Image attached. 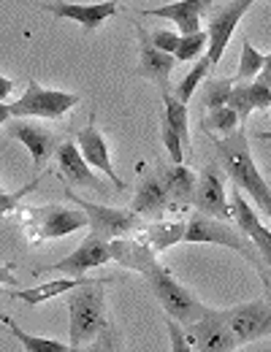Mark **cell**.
Wrapping results in <instances>:
<instances>
[{
    "instance_id": "obj_1",
    "label": "cell",
    "mask_w": 271,
    "mask_h": 352,
    "mask_svg": "<svg viewBox=\"0 0 271 352\" xmlns=\"http://www.w3.org/2000/svg\"><path fill=\"white\" fill-rule=\"evenodd\" d=\"M106 282L109 279H85L68 296V320H71V352H79L85 344L106 328Z\"/></svg>"
},
{
    "instance_id": "obj_2",
    "label": "cell",
    "mask_w": 271,
    "mask_h": 352,
    "mask_svg": "<svg viewBox=\"0 0 271 352\" xmlns=\"http://www.w3.org/2000/svg\"><path fill=\"white\" fill-rule=\"evenodd\" d=\"M217 155H220V160H223V168L228 171L230 182H233L241 192H247V195L261 206V212L271 220V190H269V184H266V179L258 171V166H255L252 157H250L247 133L239 128L236 133L226 135L223 141H217Z\"/></svg>"
},
{
    "instance_id": "obj_3",
    "label": "cell",
    "mask_w": 271,
    "mask_h": 352,
    "mask_svg": "<svg viewBox=\"0 0 271 352\" xmlns=\"http://www.w3.org/2000/svg\"><path fill=\"white\" fill-rule=\"evenodd\" d=\"M14 217L25 228L30 247H36V244H41V241L71 236V233H76V230H82V228L90 225L87 214H85L79 206L71 209V206H54V204L19 209Z\"/></svg>"
},
{
    "instance_id": "obj_4",
    "label": "cell",
    "mask_w": 271,
    "mask_h": 352,
    "mask_svg": "<svg viewBox=\"0 0 271 352\" xmlns=\"http://www.w3.org/2000/svg\"><path fill=\"white\" fill-rule=\"evenodd\" d=\"M144 279L149 282V290H152L155 298L163 304L166 314L174 317L180 325H193V322L206 311V307L198 304V298H195L182 282H177V276H174L166 265L158 263V261L144 271Z\"/></svg>"
},
{
    "instance_id": "obj_5",
    "label": "cell",
    "mask_w": 271,
    "mask_h": 352,
    "mask_svg": "<svg viewBox=\"0 0 271 352\" xmlns=\"http://www.w3.org/2000/svg\"><path fill=\"white\" fill-rule=\"evenodd\" d=\"M184 244H220L228 250H236L241 252L247 261L258 263V250L255 244L233 225H228L226 220H217V217H209V214H190L187 217V233H184Z\"/></svg>"
},
{
    "instance_id": "obj_6",
    "label": "cell",
    "mask_w": 271,
    "mask_h": 352,
    "mask_svg": "<svg viewBox=\"0 0 271 352\" xmlns=\"http://www.w3.org/2000/svg\"><path fill=\"white\" fill-rule=\"evenodd\" d=\"M79 103V95L63 92V89L41 87L36 79H30L28 89L19 100L8 103L11 117H30V120H63L74 106Z\"/></svg>"
},
{
    "instance_id": "obj_7",
    "label": "cell",
    "mask_w": 271,
    "mask_h": 352,
    "mask_svg": "<svg viewBox=\"0 0 271 352\" xmlns=\"http://www.w3.org/2000/svg\"><path fill=\"white\" fill-rule=\"evenodd\" d=\"M65 198H68L71 204H76V206L87 214L90 230L98 233L100 239H106V241H111V239H125V236H131V233H136V230L141 228V220H138L136 212L111 209V206H103V204L85 201V198H79L71 187H65Z\"/></svg>"
},
{
    "instance_id": "obj_8",
    "label": "cell",
    "mask_w": 271,
    "mask_h": 352,
    "mask_svg": "<svg viewBox=\"0 0 271 352\" xmlns=\"http://www.w3.org/2000/svg\"><path fill=\"white\" fill-rule=\"evenodd\" d=\"M187 342L193 352H233L239 344L228 328L226 311L206 309L190 328H187Z\"/></svg>"
},
{
    "instance_id": "obj_9",
    "label": "cell",
    "mask_w": 271,
    "mask_h": 352,
    "mask_svg": "<svg viewBox=\"0 0 271 352\" xmlns=\"http://www.w3.org/2000/svg\"><path fill=\"white\" fill-rule=\"evenodd\" d=\"M6 133H8V138H17L19 144L28 146L36 171L44 168L46 160H52L54 152H57L60 144H63L57 133H52L49 128H44V125L33 122L30 117H11V120L6 122Z\"/></svg>"
},
{
    "instance_id": "obj_10",
    "label": "cell",
    "mask_w": 271,
    "mask_h": 352,
    "mask_svg": "<svg viewBox=\"0 0 271 352\" xmlns=\"http://www.w3.org/2000/svg\"><path fill=\"white\" fill-rule=\"evenodd\" d=\"M226 320L239 347L271 336V304L269 301L239 304V307L228 309Z\"/></svg>"
},
{
    "instance_id": "obj_11",
    "label": "cell",
    "mask_w": 271,
    "mask_h": 352,
    "mask_svg": "<svg viewBox=\"0 0 271 352\" xmlns=\"http://www.w3.org/2000/svg\"><path fill=\"white\" fill-rule=\"evenodd\" d=\"M252 3H258V0H230V3H226V6L209 19V28H206V36H209L206 57H209L212 68L223 60L228 44H230V38H233V33H236V28H239V22H241L244 14L252 8Z\"/></svg>"
},
{
    "instance_id": "obj_12",
    "label": "cell",
    "mask_w": 271,
    "mask_h": 352,
    "mask_svg": "<svg viewBox=\"0 0 271 352\" xmlns=\"http://www.w3.org/2000/svg\"><path fill=\"white\" fill-rule=\"evenodd\" d=\"M111 263V247L106 239H100L98 233H92L79 244V250H74L68 258L57 261L52 265H44L41 271H57V274H65V276H74V279H82L90 268H98V265Z\"/></svg>"
},
{
    "instance_id": "obj_13",
    "label": "cell",
    "mask_w": 271,
    "mask_h": 352,
    "mask_svg": "<svg viewBox=\"0 0 271 352\" xmlns=\"http://www.w3.org/2000/svg\"><path fill=\"white\" fill-rule=\"evenodd\" d=\"M136 25V36H138V76L155 82L163 92L171 89V71L177 68V57L158 49L152 44L149 33L141 28V22H133Z\"/></svg>"
},
{
    "instance_id": "obj_14",
    "label": "cell",
    "mask_w": 271,
    "mask_h": 352,
    "mask_svg": "<svg viewBox=\"0 0 271 352\" xmlns=\"http://www.w3.org/2000/svg\"><path fill=\"white\" fill-rule=\"evenodd\" d=\"M44 11L54 14L57 19H68L82 25L87 33H95L106 19H111L120 11V0H103V3H68V0H54L44 3Z\"/></svg>"
},
{
    "instance_id": "obj_15",
    "label": "cell",
    "mask_w": 271,
    "mask_h": 352,
    "mask_svg": "<svg viewBox=\"0 0 271 352\" xmlns=\"http://www.w3.org/2000/svg\"><path fill=\"white\" fill-rule=\"evenodd\" d=\"M54 160H57V168H60V179L68 187H85V190H92V192H106L109 190L98 179V174H92L95 168L82 157L76 141H63L60 149L54 152Z\"/></svg>"
},
{
    "instance_id": "obj_16",
    "label": "cell",
    "mask_w": 271,
    "mask_h": 352,
    "mask_svg": "<svg viewBox=\"0 0 271 352\" xmlns=\"http://www.w3.org/2000/svg\"><path fill=\"white\" fill-rule=\"evenodd\" d=\"M230 217L236 222V228L255 244L261 261H266L271 265V228H266L261 217L250 209L247 198L241 195V190L233 184V192H230Z\"/></svg>"
},
{
    "instance_id": "obj_17",
    "label": "cell",
    "mask_w": 271,
    "mask_h": 352,
    "mask_svg": "<svg viewBox=\"0 0 271 352\" xmlns=\"http://www.w3.org/2000/svg\"><path fill=\"white\" fill-rule=\"evenodd\" d=\"M195 212L226 220L230 217V204L226 195V182L215 166H204V171L198 174V184H195V195H193Z\"/></svg>"
},
{
    "instance_id": "obj_18",
    "label": "cell",
    "mask_w": 271,
    "mask_h": 352,
    "mask_svg": "<svg viewBox=\"0 0 271 352\" xmlns=\"http://www.w3.org/2000/svg\"><path fill=\"white\" fill-rule=\"evenodd\" d=\"M169 209H174V204H171V198H169V192H166V187H163L158 171L155 174L152 171H144V174L138 176V184H136L131 212L141 214V217H163Z\"/></svg>"
},
{
    "instance_id": "obj_19",
    "label": "cell",
    "mask_w": 271,
    "mask_h": 352,
    "mask_svg": "<svg viewBox=\"0 0 271 352\" xmlns=\"http://www.w3.org/2000/svg\"><path fill=\"white\" fill-rule=\"evenodd\" d=\"M76 146H79V152H82V157L90 163L95 171H100V174L109 176V182L122 192L125 190V182L117 176L114 171V166H111V152H109V144H106V138H103V133L98 131L95 125H87V128H82V131L76 133Z\"/></svg>"
},
{
    "instance_id": "obj_20",
    "label": "cell",
    "mask_w": 271,
    "mask_h": 352,
    "mask_svg": "<svg viewBox=\"0 0 271 352\" xmlns=\"http://www.w3.org/2000/svg\"><path fill=\"white\" fill-rule=\"evenodd\" d=\"M215 0H177V3H169V6H160V8H147L141 11L144 16H158V19H169L177 25L182 36H190V33H198L201 30V16L204 11L212 8Z\"/></svg>"
},
{
    "instance_id": "obj_21",
    "label": "cell",
    "mask_w": 271,
    "mask_h": 352,
    "mask_svg": "<svg viewBox=\"0 0 271 352\" xmlns=\"http://www.w3.org/2000/svg\"><path fill=\"white\" fill-rule=\"evenodd\" d=\"M158 176L174 204V209H182L187 204H193L195 195V184H198V174L193 168H187L184 163H158Z\"/></svg>"
},
{
    "instance_id": "obj_22",
    "label": "cell",
    "mask_w": 271,
    "mask_h": 352,
    "mask_svg": "<svg viewBox=\"0 0 271 352\" xmlns=\"http://www.w3.org/2000/svg\"><path fill=\"white\" fill-rule=\"evenodd\" d=\"M109 247H111V261L120 263L122 268L144 274L149 265L155 263V252L141 241V236L138 239H128V236L125 239H111Z\"/></svg>"
},
{
    "instance_id": "obj_23",
    "label": "cell",
    "mask_w": 271,
    "mask_h": 352,
    "mask_svg": "<svg viewBox=\"0 0 271 352\" xmlns=\"http://www.w3.org/2000/svg\"><path fill=\"white\" fill-rule=\"evenodd\" d=\"M184 233H187V220H163V222H152L147 230H144V244L158 255L174 244L184 241Z\"/></svg>"
},
{
    "instance_id": "obj_24",
    "label": "cell",
    "mask_w": 271,
    "mask_h": 352,
    "mask_svg": "<svg viewBox=\"0 0 271 352\" xmlns=\"http://www.w3.org/2000/svg\"><path fill=\"white\" fill-rule=\"evenodd\" d=\"M82 282H85V276H82V279L63 276V279H54V282H41V285L28 287V290H14V293H11V298L25 301V304H30V307H39V304H46V301H49V298H54V296L71 293V290H74V287H79Z\"/></svg>"
},
{
    "instance_id": "obj_25",
    "label": "cell",
    "mask_w": 271,
    "mask_h": 352,
    "mask_svg": "<svg viewBox=\"0 0 271 352\" xmlns=\"http://www.w3.org/2000/svg\"><path fill=\"white\" fill-rule=\"evenodd\" d=\"M163 109H166L163 120L180 133L184 149H190V114H187V103H182L180 98L169 89V92H163Z\"/></svg>"
},
{
    "instance_id": "obj_26",
    "label": "cell",
    "mask_w": 271,
    "mask_h": 352,
    "mask_svg": "<svg viewBox=\"0 0 271 352\" xmlns=\"http://www.w3.org/2000/svg\"><path fill=\"white\" fill-rule=\"evenodd\" d=\"M201 125H204V133H220V135H230V133H236L241 128L239 114H236V109H230V106L209 109V114H204Z\"/></svg>"
},
{
    "instance_id": "obj_27",
    "label": "cell",
    "mask_w": 271,
    "mask_h": 352,
    "mask_svg": "<svg viewBox=\"0 0 271 352\" xmlns=\"http://www.w3.org/2000/svg\"><path fill=\"white\" fill-rule=\"evenodd\" d=\"M263 60L266 54H261L255 44L250 41V36L241 41V57H239V68H236V79L239 82H252L258 79V74L263 71Z\"/></svg>"
},
{
    "instance_id": "obj_28",
    "label": "cell",
    "mask_w": 271,
    "mask_h": 352,
    "mask_svg": "<svg viewBox=\"0 0 271 352\" xmlns=\"http://www.w3.org/2000/svg\"><path fill=\"white\" fill-rule=\"evenodd\" d=\"M8 331L11 336H17V342L25 347V352H71V344H63L57 339H44V336H30L17 322H11Z\"/></svg>"
},
{
    "instance_id": "obj_29",
    "label": "cell",
    "mask_w": 271,
    "mask_h": 352,
    "mask_svg": "<svg viewBox=\"0 0 271 352\" xmlns=\"http://www.w3.org/2000/svg\"><path fill=\"white\" fill-rule=\"evenodd\" d=\"M212 71V63H209V57H201V60H195V65H193V71L182 79L180 85L174 87V95L180 98L182 103H190V98L195 95V89H198V85L206 79V74Z\"/></svg>"
},
{
    "instance_id": "obj_30",
    "label": "cell",
    "mask_w": 271,
    "mask_h": 352,
    "mask_svg": "<svg viewBox=\"0 0 271 352\" xmlns=\"http://www.w3.org/2000/svg\"><path fill=\"white\" fill-rule=\"evenodd\" d=\"M206 46H209V36H206L204 30L190 33V36H182V41H180V46H177V52H174V57H177V63L201 60V54H204Z\"/></svg>"
},
{
    "instance_id": "obj_31",
    "label": "cell",
    "mask_w": 271,
    "mask_h": 352,
    "mask_svg": "<svg viewBox=\"0 0 271 352\" xmlns=\"http://www.w3.org/2000/svg\"><path fill=\"white\" fill-rule=\"evenodd\" d=\"M233 79H212L204 85V109H220L228 106V98L233 92Z\"/></svg>"
},
{
    "instance_id": "obj_32",
    "label": "cell",
    "mask_w": 271,
    "mask_h": 352,
    "mask_svg": "<svg viewBox=\"0 0 271 352\" xmlns=\"http://www.w3.org/2000/svg\"><path fill=\"white\" fill-rule=\"evenodd\" d=\"M228 106H230V109H236L239 122H241V131H247L250 114L255 111V106H252V100H250V89H247V87H233L230 98H228Z\"/></svg>"
},
{
    "instance_id": "obj_33",
    "label": "cell",
    "mask_w": 271,
    "mask_h": 352,
    "mask_svg": "<svg viewBox=\"0 0 271 352\" xmlns=\"http://www.w3.org/2000/svg\"><path fill=\"white\" fill-rule=\"evenodd\" d=\"M160 135H163V146H166V152H169V157H171V163H182V157H184V144H182L180 133L174 131L166 120H163V131H160Z\"/></svg>"
},
{
    "instance_id": "obj_34",
    "label": "cell",
    "mask_w": 271,
    "mask_h": 352,
    "mask_svg": "<svg viewBox=\"0 0 271 352\" xmlns=\"http://www.w3.org/2000/svg\"><path fill=\"white\" fill-rule=\"evenodd\" d=\"M36 184H39V179H33L30 184L19 187L17 192H3V190H0V217H6L8 212H14V206H17L19 201H22V195H28V192H30V190H33Z\"/></svg>"
},
{
    "instance_id": "obj_35",
    "label": "cell",
    "mask_w": 271,
    "mask_h": 352,
    "mask_svg": "<svg viewBox=\"0 0 271 352\" xmlns=\"http://www.w3.org/2000/svg\"><path fill=\"white\" fill-rule=\"evenodd\" d=\"M149 38H152V44L158 46V49H163V52L174 54V52H177V46H180V41H182V33L180 30H155Z\"/></svg>"
},
{
    "instance_id": "obj_36",
    "label": "cell",
    "mask_w": 271,
    "mask_h": 352,
    "mask_svg": "<svg viewBox=\"0 0 271 352\" xmlns=\"http://www.w3.org/2000/svg\"><path fill=\"white\" fill-rule=\"evenodd\" d=\"M166 325H169V336H171V352H193V347H190V342H187V336H184L180 322H177L174 317H169Z\"/></svg>"
},
{
    "instance_id": "obj_37",
    "label": "cell",
    "mask_w": 271,
    "mask_h": 352,
    "mask_svg": "<svg viewBox=\"0 0 271 352\" xmlns=\"http://www.w3.org/2000/svg\"><path fill=\"white\" fill-rule=\"evenodd\" d=\"M247 89H250V100H252L255 109H271V87L255 79Z\"/></svg>"
},
{
    "instance_id": "obj_38",
    "label": "cell",
    "mask_w": 271,
    "mask_h": 352,
    "mask_svg": "<svg viewBox=\"0 0 271 352\" xmlns=\"http://www.w3.org/2000/svg\"><path fill=\"white\" fill-rule=\"evenodd\" d=\"M17 276H14V265H0V287L3 285H14Z\"/></svg>"
},
{
    "instance_id": "obj_39",
    "label": "cell",
    "mask_w": 271,
    "mask_h": 352,
    "mask_svg": "<svg viewBox=\"0 0 271 352\" xmlns=\"http://www.w3.org/2000/svg\"><path fill=\"white\" fill-rule=\"evenodd\" d=\"M258 82H263L266 87H271V54H266V60H263V71L258 74Z\"/></svg>"
},
{
    "instance_id": "obj_40",
    "label": "cell",
    "mask_w": 271,
    "mask_h": 352,
    "mask_svg": "<svg viewBox=\"0 0 271 352\" xmlns=\"http://www.w3.org/2000/svg\"><path fill=\"white\" fill-rule=\"evenodd\" d=\"M11 92H14V82L6 79V76H0V100H6Z\"/></svg>"
},
{
    "instance_id": "obj_41",
    "label": "cell",
    "mask_w": 271,
    "mask_h": 352,
    "mask_svg": "<svg viewBox=\"0 0 271 352\" xmlns=\"http://www.w3.org/2000/svg\"><path fill=\"white\" fill-rule=\"evenodd\" d=\"M8 120H11V109H8V103L0 100V125H6Z\"/></svg>"
},
{
    "instance_id": "obj_42",
    "label": "cell",
    "mask_w": 271,
    "mask_h": 352,
    "mask_svg": "<svg viewBox=\"0 0 271 352\" xmlns=\"http://www.w3.org/2000/svg\"><path fill=\"white\" fill-rule=\"evenodd\" d=\"M0 322H3V325H11V322H14V320H11V317H8V314H6V311H3V309H0Z\"/></svg>"
},
{
    "instance_id": "obj_43",
    "label": "cell",
    "mask_w": 271,
    "mask_h": 352,
    "mask_svg": "<svg viewBox=\"0 0 271 352\" xmlns=\"http://www.w3.org/2000/svg\"><path fill=\"white\" fill-rule=\"evenodd\" d=\"M258 138H261V141H271V131H261L258 133Z\"/></svg>"
}]
</instances>
